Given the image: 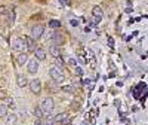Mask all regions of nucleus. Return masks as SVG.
I'll use <instances>...</instances> for the list:
<instances>
[{"label": "nucleus", "mask_w": 148, "mask_h": 125, "mask_svg": "<svg viewBox=\"0 0 148 125\" xmlns=\"http://www.w3.org/2000/svg\"><path fill=\"white\" fill-rule=\"evenodd\" d=\"M24 48H25V40L24 37H14L12 39V49H15L18 52H22Z\"/></svg>", "instance_id": "nucleus-3"}, {"label": "nucleus", "mask_w": 148, "mask_h": 125, "mask_svg": "<svg viewBox=\"0 0 148 125\" xmlns=\"http://www.w3.org/2000/svg\"><path fill=\"white\" fill-rule=\"evenodd\" d=\"M24 40H25V46H27L28 51L34 52L36 51V40L33 39V37H30V36H25V37H24Z\"/></svg>", "instance_id": "nucleus-8"}, {"label": "nucleus", "mask_w": 148, "mask_h": 125, "mask_svg": "<svg viewBox=\"0 0 148 125\" xmlns=\"http://www.w3.org/2000/svg\"><path fill=\"white\" fill-rule=\"evenodd\" d=\"M92 15H93V17H101V18H102V15H104L102 8H101V6H95V8L92 9Z\"/></svg>", "instance_id": "nucleus-15"}, {"label": "nucleus", "mask_w": 148, "mask_h": 125, "mask_svg": "<svg viewBox=\"0 0 148 125\" xmlns=\"http://www.w3.org/2000/svg\"><path fill=\"white\" fill-rule=\"evenodd\" d=\"M27 69H28V73H31V74H36V72L39 70V61H37L36 58H28V61H27Z\"/></svg>", "instance_id": "nucleus-7"}, {"label": "nucleus", "mask_w": 148, "mask_h": 125, "mask_svg": "<svg viewBox=\"0 0 148 125\" xmlns=\"http://www.w3.org/2000/svg\"><path fill=\"white\" fill-rule=\"evenodd\" d=\"M6 100H8V106H9L10 109H12V107H15V101H14V98H9V97H8Z\"/></svg>", "instance_id": "nucleus-22"}, {"label": "nucleus", "mask_w": 148, "mask_h": 125, "mask_svg": "<svg viewBox=\"0 0 148 125\" xmlns=\"http://www.w3.org/2000/svg\"><path fill=\"white\" fill-rule=\"evenodd\" d=\"M52 28H56V27H61V22L59 21H56V19H53V21H51V24H49Z\"/></svg>", "instance_id": "nucleus-18"}, {"label": "nucleus", "mask_w": 148, "mask_h": 125, "mask_svg": "<svg viewBox=\"0 0 148 125\" xmlns=\"http://www.w3.org/2000/svg\"><path fill=\"white\" fill-rule=\"evenodd\" d=\"M49 74H51V78L55 81V82H64L65 81V76H64V73L61 72V69H58V67H53V69H51L49 70Z\"/></svg>", "instance_id": "nucleus-2"}, {"label": "nucleus", "mask_w": 148, "mask_h": 125, "mask_svg": "<svg viewBox=\"0 0 148 125\" xmlns=\"http://www.w3.org/2000/svg\"><path fill=\"white\" fill-rule=\"evenodd\" d=\"M8 14V8L6 6H0V15H5Z\"/></svg>", "instance_id": "nucleus-24"}, {"label": "nucleus", "mask_w": 148, "mask_h": 125, "mask_svg": "<svg viewBox=\"0 0 148 125\" xmlns=\"http://www.w3.org/2000/svg\"><path fill=\"white\" fill-rule=\"evenodd\" d=\"M53 107H55L53 98H51V97L43 98V101H42V104H40V109L43 110V113H45V115H49V113H51V112L53 110Z\"/></svg>", "instance_id": "nucleus-1"}, {"label": "nucleus", "mask_w": 148, "mask_h": 125, "mask_svg": "<svg viewBox=\"0 0 148 125\" xmlns=\"http://www.w3.org/2000/svg\"><path fill=\"white\" fill-rule=\"evenodd\" d=\"M6 125H16V122H18V115L16 113H8L6 116Z\"/></svg>", "instance_id": "nucleus-9"}, {"label": "nucleus", "mask_w": 148, "mask_h": 125, "mask_svg": "<svg viewBox=\"0 0 148 125\" xmlns=\"http://www.w3.org/2000/svg\"><path fill=\"white\" fill-rule=\"evenodd\" d=\"M43 31H45V27L40 26V24H37V26H34L31 28V37H33L34 40H39L40 37L43 36Z\"/></svg>", "instance_id": "nucleus-6"}, {"label": "nucleus", "mask_w": 148, "mask_h": 125, "mask_svg": "<svg viewBox=\"0 0 148 125\" xmlns=\"http://www.w3.org/2000/svg\"><path fill=\"white\" fill-rule=\"evenodd\" d=\"M34 116H36L37 119H43V116H45L43 110H42L40 107H36V109H34Z\"/></svg>", "instance_id": "nucleus-16"}, {"label": "nucleus", "mask_w": 148, "mask_h": 125, "mask_svg": "<svg viewBox=\"0 0 148 125\" xmlns=\"http://www.w3.org/2000/svg\"><path fill=\"white\" fill-rule=\"evenodd\" d=\"M55 122H53V119H51V121H47V122H45V125H53Z\"/></svg>", "instance_id": "nucleus-27"}, {"label": "nucleus", "mask_w": 148, "mask_h": 125, "mask_svg": "<svg viewBox=\"0 0 148 125\" xmlns=\"http://www.w3.org/2000/svg\"><path fill=\"white\" fill-rule=\"evenodd\" d=\"M76 73H77V74H82V69H80V67H76Z\"/></svg>", "instance_id": "nucleus-29"}, {"label": "nucleus", "mask_w": 148, "mask_h": 125, "mask_svg": "<svg viewBox=\"0 0 148 125\" xmlns=\"http://www.w3.org/2000/svg\"><path fill=\"white\" fill-rule=\"evenodd\" d=\"M34 55H36V60L37 61H43L45 58H46V52H45V49H36L34 51Z\"/></svg>", "instance_id": "nucleus-12"}, {"label": "nucleus", "mask_w": 148, "mask_h": 125, "mask_svg": "<svg viewBox=\"0 0 148 125\" xmlns=\"http://www.w3.org/2000/svg\"><path fill=\"white\" fill-rule=\"evenodd\" d=\"M16 85L19 86V88H24V86H27V85H28L27 78L24 76V74H18V76H16Z\"/></svg>", "instance_id": "nucleus-11"}, {"label": "nucleus", "mask_w": 148, "mask_h": 125, "mask_svg": "<svg viewBox=\"0 0 148 125\" xmlns=\"http://www.w3.org/2000/svg\"><path fill=\"white\" fill-rule=\"evenodd\" d=\"M55 60H56V64L59 66V69H62V67H64V61H62V58L58 57V58H55Z\"/></svg>", "instance_id": "nucleus-20"}, {"label": "nucleus", "mask_w": 148, "mask_h": 125, "mask_svg": "<svg viewBox=\"0 0 148 125\" xmlns=\"http://www.w3.org/2000/svg\"><path fill=\"white\" fill-rule=\"evenodd\" d=\"M62 91H65V92H73L74 88H73V86H70V85H65V86H62Z\"/></svg>", "instance_id": "nucleus-21"}, {"label": "nucleus", "mask_w": 148, "mask_h": 125, "mask_svg": "<svg viewBox=\"0 0 148 125\" xmlns=\"http://www.w3.org/2000/svg\"><path fill=\"white\" fill-rule=\"evenodd\" d=\"M36 125H45V122H43L42 119H39V121H37V122H36Z\"/></svg>", "instance_id": "nucleus-28"}, {"label": "nucleus", "mask_w": 148, "mask_h": 125, "mask_svg": "<svg viewBox=\"0 0 148 125\" xmlns=\"http://www.w3.org/2000/svg\"><path fill=\"white\" fill-rule=\"evenodd\" d=\"M8 115V106L0 104V118H5Z\"/></svg>", "instance_id": "nucleus-17"}, {"label": "nucleus", "mask_w": 148, "mask_h": 125, "mask_svg": "<svg viewBox=\"0 0 148 125\" xmlns=\"http://www.w3.org/2000/svg\"><path fill=\"white\" fill-rule=\"evenodd\" d=\"M49 54H51L53 58H58L59 57V48H58V45H51V48H49Z\"/></svg>", "instance_id": "nucleus-14"}, {"label": "nucleus", "mask_w": 148, "mask_h": 125, "mask_svg": "<svg viewBox=\"0 0 148 125\" xmlns=\"http://www.w3.org/2000/svg\"><path fill=\"white\" fill-rule=\"evenodd\" d=\"M99 22H101V17H93L92 24H99Z\"/></svg>", "instance_id": "nucleus-25"}, {"label": "nucleus", "mask_w": 148, "mask_h": 125, "mask_svg": "<svg viewBox=\"0 0 148 125\" xmlns=\"http://www.w3.org/2000/svg\"><path fill=\"white\" fill-rule=\"evenodd\" d=\"M16 61H18V64H19V66L27 64V61H28V55H27L25 52H21V54L16 57Z\"/></svg>", "instance_id": "nucleus-13"}, {"label": "nucleus", "mask_w": 148, "mask_h": 125, "mask_svg": "<svg viewBox=\"0 0 148 125\" xmlns=\"http://www.w3.org/2000/svg\"><path fill=\"white\" fill-rule=\"evenodd\" d=\"M70 24H71V26H74V27H77V26H79V21H77V19H71Z\"/></svg>", "instance_id": "nucleus-26"}, {"label": "nucleus", "mask_w": 148, "mask_h": 125, "mask_svg": "<svg viewBox=\"0 0 148 125\" xmlns=\"http://www.w3.org/2000/svg\"><path fill=\"white\" fill-rule=\"evenodd\" d=\"M8 97H9V94H8L5 90H2V91H0V98H5V100H6Z\"/></svg>", "instance_id": "nucleus-23"}, {"label": "nucleus", "mask_w": 148, "mask_h": 125, "mask_svg": "<svg viewBox=\"0 0 148 125\" xmlns=\"http://www.w3.org/2000/svg\"><path fill=\"white\" fill-rule=\"evenodd\" d=\"M53 122H56V124H59V125H67V124H70V113H68V112L58 113V115L53 118Z\"/></svg>", "instance_id": "nucleus-4"}, {"label": "nucleus", "mask_w": 148, "mask_h": 125, "mask_svg": "<svg viewBox=\"0 0 148 125\" xmlns=\"http://www.w3.org/2000/svg\"><path fill=\"white\" fill-rule=\"evenodd\" d=\"M8 21H9V22H14V21H15V12H14V9L9 12V19H8Z\"/></svg>", "instance_id": "nucleus-19"}, {"label": "nucleus", "mask_w": 148, "mask_h": 125, "mask_svg": "<svg viewBox=\"0 0 148 125\" xmlns=\"http://www.w3.org/2000/svg\"><path fill=\"white\" fill-rule=\"evenodd\" d=\"M70 64H71V66H76V60L71 58V60H70Z\"/></svg>", "instance_id": "nucleus-30"}, {"label": "nucleus", "mask_w": 148, "mask_h": 125, "mask_svg": "<svg viewBox=\"0 0 148 125\" xmlns=\"http://www.w3.org/2000/svg\"><path fill=\"white\" fill-rule=\"evenodd\" d=\"M52 39H53V42H55V45H64V42H65V39H64V36L61 34V33H53L52 34Z\"/></svg>", "instance_id": "nucleus-10"}, {"label": "nucleus", "mask_w": 148, "mask_h": 125, "mask_svg": "<svg viewBox=\"0 0 148 125\" xmlns=\"http://www.w3.org/2000/svg\"><path fill=\"white\" fill-rule=\"evenodd\" d=\"M28 86H30V91H31L33 94H36V95H39V94L42 92V82H40V79H33V81H30Z\"/></svg>", "instance_id": "nucleus-5"}]
</instances>
